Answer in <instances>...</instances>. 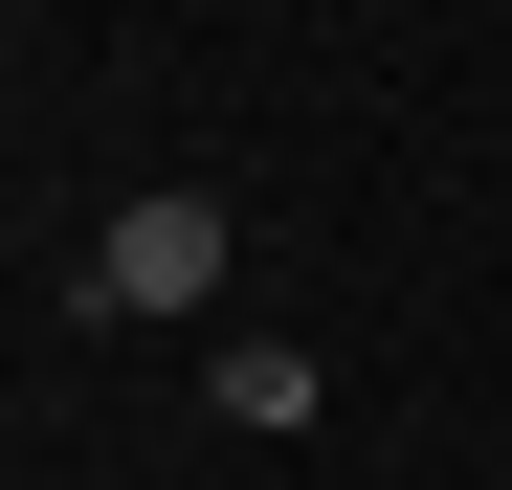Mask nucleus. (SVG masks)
Masks as SVG:
<instances>
[{
  "mask_svg": "<svg viewBox=\"0 0 512 490\" xmlns=\"http://www.w3.org/2000/svg\"><path fill=\"white\" fill-rule=\"evenodd\" d=\"M201 290H223V201H201V179L112 201V245H90V312H201Z\"/></svg>",
  "mask_w": 512,
  "mask_h": 490,
  "instance_id": "1",
  "label": "nucleus"
},
{
  "mask_svg": "<svg viewBox=\"0 0 512 490\" xmlns=\"http://www.w3.org/2000/svg\"><path fill=\"white\" fill-rule=\"evenodd\" d=\"M201 424H245V446H290V424H312V357H290V335H245V357L201 379Z\"/></svg>",
  "mask_w": 512,
  "mask_h": 490,
  "instance_id": "2",
  "label": "nucleus"
}]
</instances>
